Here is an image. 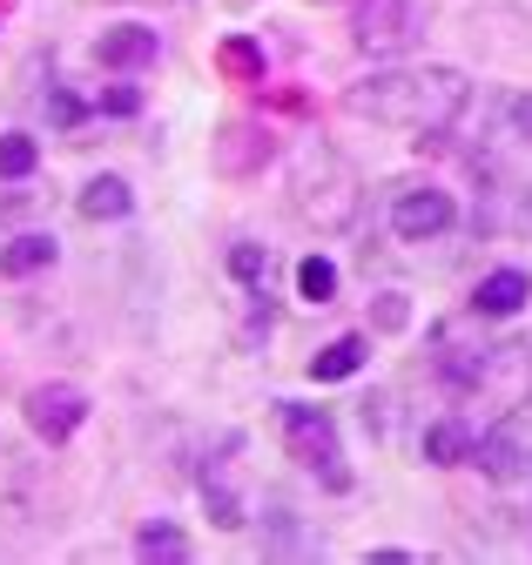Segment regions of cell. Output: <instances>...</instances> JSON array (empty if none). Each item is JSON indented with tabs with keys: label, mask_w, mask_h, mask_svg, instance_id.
Masks as SVG:
<instances>
[{
	"label": "cell",
	"mask_w": 532,
	"mask_h": 565,
	"mask_svg": "<svg viewBox=\"0 0 532 565\" xmlns=\"http://www.w3.org/2000/svg\"><path fill=\"white\" fill-rule=\"evenodd\" d=\"M465 75L458 67H384V75L358 82L344 95L351 115L384 121V128H412V135H445L465 108Z\"/></svg>",
	"instance_id": "1"
},
{
	"label": "cell",
	"mask_w": 532,
	"mask_h": 565,
	"mask_svg": "<svg viewBox=\"0 0 532 565\" xmlns=\"http://www.w3.org/2000/svg\"><path fill=\"white\" fill-rule=\"evenodd\" d=\"M525 297H532V276H525V269H492L479 290H472V310H479V317H512Z\"/></svg>",
	"instance_id": "8"
},
{
	"label": "cell",
	"mask_w": 532,
	"mask_h": 565,
	"mask_svg": "<svg viewBox=\"0 0 532 565\" xmlns=\"http://www.w3.org/2000/svg\"><path fill=\"white\" fill-rule=\"evenodd\" d=\"M223 67H230V75H256L263 61H256V47H249V41H230V47H223Z\"/></svg>",
	"instance_id": "20"
},
{
	"label": "cell",
	"mask_w": 532,
	"mask_h": 565,
	"mask_svg": "<svg viewBox=\"0 0 532 565\" xmlns=\"http://www.w3.org/2000/svg\"><path fill=\"white\" fill-rule=\"evenodd\" d=\"M128 209H136V195H128L121 175H95V182L82 189V216H88V223H115V216H128Z\"/></svg>",
	"instance_id": "11"
},
{
	"label": "cell",
	"mask_w": 532,
	"mask_h": 565,
	"mask_svg": "<svg viewBox=\"0 0 532 565\" xmlns=\"http://www.w3.org/2000/svg\"><path fill=\"white\" fill-rule=\"evenodd\" d=\"M34 162H41V149H34V135H0V175H8V182L34 175Z\"/></svg>",
	"instance_id": "17"
},
{
	"label": "cell",
	"mask_w": 532,
	"mask_h": 565,
	"mask_svg": "<svg viewBox=\"0 0 532 565\" xmlns=\"http://www.w3.org/2000/svg\"><path fill=\"white\" fill-rule=\"evenodd\" d=\"M277 417H284L290 458H297V465H310L330 491H351V465H344V451H338V431H330V417H323V411H310V404H277Z\"/></svg>",
	"instance_id": "2"
},
{
	"label": "cell",
	"mask_w": 532,
	"mask_h": 565,
	"mask_svg": "<svg viewBox=\"0 0 532 565\" xmlns=\"http://www.w3.org/2000/svg\"><path fill=\"white\" fill-rule=\"evenodd\" d=\"M391 230L405 236V243H425V236L451 230V195H445V189H397V202H391Z\"/></svg>",
	"instance_id": "6"
},
{
	"label": "cell",
	"mask_w": 532,
	"mask_h": 565,
	"mask_svg": "<svg viewBox=\"0 0 532 565\" xmlns=\"http://www.w3.org/2000/svg\"><path fill=\"white\" fill-rule=\"evenodd\" d=\"M472 458H479V471H486L492 484L525 478V471H532V438H525V417H519V411H506V417L492 424V431H479Z\"/></svg>",
	"instance_id": "4"
},
{
	"label": "cell",
	"mask_w": 532,
	"mask_h": 565,
	"mask_svg": "<svg viewBox=\"0 0 532 565\" xmlns=\"http://www.w3.org/2000/svg\"><path fill=\"white\" fill-rule=\"evenodd\" d=\"M136 552H142V558H169V565H182V558H189V539H182L175 525H142Z\"/></svg>",
	"instance_id": "16"
},
{
	"label": "cell",
	"mask_w": 532,
	"mask_h": 565,
	"mask_svg": "<svg viewBox=\"0 0 532 565\" xmlns=\"http://www.w3.org/2000/svg\"><path fill=\"white\" fill-rule=\"evenodd\" d=\"M256 162H270V135H256V128H230L223 135V149H216V169L223 175H243V169H256Z\"/></svg>",
	"instance_id": "10"
},
{
	"label": "cell",
	"mask_w": 532,
	"mask_h": 565,
	"mask_svg": "<svg viewBox=\"0 0 532 565\" xmlns=\"http://www.w3.org/2000/svg\"><path fill=\"white\" fill-rule=\"evenodd\" d=\"M156 28H136V21H121V28H108L102 41H95V61L102 67H115V75H128V67H149L156 61Z\"/></svg>",
	"instance_id": "7"
},
{
	"label": "cell",
	"mask_w": 532,
	"mask_h": 565,
	"mask_svg": "<svg viewBox=\"0 0 532 565\" xmlns=\"http://www.w3.org/2000/svg\"><path fill=\"white\" fill-rule=\"evenodd\" d=\"M54 249H61V243H54V236H41V230H34V236H14L8 249H0V269H8V276H34V269H47V263H54Z\"/></svg>",
	"instance_id": "13"
},
{
	"label": "cell",
	"mask_w": 532,
	"mask_h": 565,
	"mask_svg": "<svg viewBox=\"0 0 532 565\" xmlns=\"http://www.w3.org/2000/svg\"><path fill=\"white\" fill-rule=\"evenodd\" d=\"M364 364V337H338V343H323L317 358H310V377L317 384H338V377H351Z\"/></svg>",
	"instance_id": "12"
},
{
	"label": "cell",
	"mask_w": 532,
	"mask_h": 565,
	"mask_svg": "<svg viewBox=\"0 0 532 565\" xmlns=\"http://www.w3.org/2000/svg\"><path fill=\"white\" fill-rule=\"evenodd\" d=\"M230 269H236V282H249V290L263 297V282H270V256H263L256 243H236L230 249Z\"/></svg>",
	"instance_id": "18"
},
{
	"label": "cell",
	"mask_w": 532,
	"mask_h": 565,
	"mask_svg": "<svg viewBox=\"0 0 532 565\" xmlns=\"http://www.w3.org/2000/svg\"><path fill=\"white\" fill-rule=\"evenodd\" d=\"M102 108H108V115H136V108H142V95H136V88H108V95H102Z\"/></svg>",
	"instance_id": "21"
},
{
	"label": "cell",
	"mask_w": 532,
	"mask_h": 565,
	"mask_svg": "<svg viewBox=\"0 0 532 565\" xmlns=\"http://www.w3.org/2000/svg\"><path fill=\"white\" fill-rule=\"evenodd\" d=\"M203 499H210V519H216L223 532H243V525H249V519H243V499H236L223 478H210V471H203Z\"/></svg>",
	"instance_id": "15"
},
{
	"label": "cell",
	"mask_w": 532,
	"mask_h": 565,
	"mask_svg": "<svg viewBox=\"0 0 532 565\" xmlns=\"http://www.w3.org/2000/svg\"><path fill=\"white\" fill-rule=\"evenodd\" d=\"M297 290H304V303H330V297H338V269H330V256H304L297 263Z\"/></svg>",
	"instance_id": "14"
},
{
	"label": "cell",
	"mask_w": 532,
	"mask_h": 565,
	"mask_svg": "<svg viewBox=\"0 0 532 565\" xmlns=\"http://www.w3.org/2000/svg\"><path fill=\"white\" fill-rule=\"evenodd\" d=\"M351 28H358L364 54H405L432 28V0H358Z\"/></svg>",
	"instance_id": "3"
},
{
	"label": "cell",
	"mask_w": 532,
	"mask_h": 565,
	"mask_svg": "<svg viewBox=\"0 0 532 565\" xmlns=\"http://www.w3.org/2000/svg\"><path fill=\"white\" fill-rule=\"evenodd\" d=\"M82 417H88V397H82L75 384H41V391H28V424H34L47 445L75 438V431H82Z\"/></svg>",
	"instance_id": "5"
},
{
	"label": "cell",
	"mask_w": 532,
	"mask_h": 565,
	"mask_svg": "<svg viewBox=\"0 0 532 565\" xmlns=\"http://www.w3.org/2000/svg\"><path fill=\"white\" fill-rule=\"evenodd\" d=\"M472 445H479V431L465 417H438L432 431H425V465H465Z\"/></svg>",
	"instance_id": "9"
},
{
	"label": "cell",
	"mask_w": 532,
	"mask_h": 565,
	"mask_svg": "<svg viewBox=\"0 0 532 565\" xmlns=\"http://www.w3.org/2000/svg\"><path fill=\"white\" fill-rule=\"evenodd\" d=\"M506 121L519 141H532V95H506Z\"/></svg>",
	"instance_id": "19"
}]
</instances>
